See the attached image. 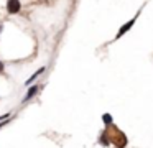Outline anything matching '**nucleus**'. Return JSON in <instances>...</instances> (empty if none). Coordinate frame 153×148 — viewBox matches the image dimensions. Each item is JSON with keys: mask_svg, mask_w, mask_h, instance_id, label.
I'll return each mask as SVG.
<instances>
[{"mask_svg": "<svg viewBox=\"0 0 153 148\" xmlns=\"http://www.w3.org/2000/svg\"><path fill=\"white\" fill-rule=\"evenodd\" d=\"M20 8H22L20 0H8V2H7L8 13H18V12H20Z\"/></svg>", "mask_w": 153, "mask_h": 148, "instance_id": "f03ea898", "label": "nucleus"}, {"mask_svg": "<svg viewBox=\"0 0 153 148\" xmlns=\"http://www.w3.org/2000/svg\"><path fill=\"white\" fill-rule=\"evenodd\" d=\"M138 15H140V12H138V13H137V15H135V16H133V18H132V20H130V22H128V23H125V25H123V26H122V28H120V30H119V33H117V36H115V38H117V39H119V38H120V36H123V35H125V33H127V31H128V30H130V28H132V26H133V25H135V22H137V18H138Z\"/></svg>", "mask_w": 153, "mask_h": 148, "instance_id": "f257e3e1", "label": "nucleus"}, {"mask_svg": "<svg viewBox=\"0 0 153 148\" xmlns=\"http://www.w3.org/2000/svg\"><path fill=\"white\" fill-rule=\"evenodd\" d=\"M8 117H10L8 114H5V115H0V122H2V120H5V118H8Z\"/></svg>", "mask_w": 153, "mask_h": 148, "instance_id": "0eeeda50", "label": "nucleus"}, {"mask_svg": "<svg viewBox=\"0 0 153 148\" xmlns=\"http://www.w3.org/2000/svg\"><path fill=\"white\" fill-rule=\"evenodd\" d=\"M0 31H2V25H0Z\"/></svg>", "mask_w": 153, "mask_h": 148, "instance_id": "1a4fd4ad", "label": "nucleus"}, {"mask_svg": "<svg viewBox=\"0 0 153 148\" xmlns=\"http://www.w3.org/2000/svg\"><path fill=\"white\" fill-rule=\"evenodd\" d=\"M43 72H45V68H40V69H38V71H36V72H35V74H33V76H31L30 79H27V82H25V86H30L31 82H33V81H35V79H36V77H38V76H40V74H43Z\"/></svg>", "mask_w": 153, "mask_h": 148, "instance_id": "20e7f679", "label": "nucleus"}, {"mask_svg": "<svg viewBox=\"0 0 153 148\" xmlns=\"http://www.w3.org/2000/svg\"><path fill=\"white\" fill-rule=\"evenodd\" d=\"M38 92V86H31L30 89L27 91V95L23 97V102H27V100H30L31 97H35V94Z\"/></svg>", "mask_w": 153, "mask_h": 148, "instance_id": "7ed1b4c3", "label": "nucleus"}, {"mask_svg": "<svg viewBox=\"0 0 153 148\" xmlns=\"http://www.w3.org/2000/svg\"><path fill=\"white\" fill-rule=\"evenodd\" d=\"M4 71V62H0V72Z\"/></svg>", "mask_w": 153, "mask_h": 148, "instance_id": "6e6552de", "label": "nucleus"}, {"mask_svg": "<svg viewBox=\"0 0 153 148\" xmlns=\"http://www.w3.org/2000/svg\"><path fill=\"white\" fill-rule=\"evenodd\" d=\"M102 120L105 122V125H112V122H114L112 117H110V114H104L102 115Z\"/></svg>", "mask_w": 153, "mask_h": 148, "instance_id": "39448f33", "label": "nucleus"}, {"mask_svg": "<svg viewBox=\"0 0 153 148\" xmlns=\"http://www.w3.org/2000/svg\"><path fill=\"white\" fill-rule=\"evenodd\" d=\"M8 118H10V117H8ZM8 118H5V120H2V122H0V128L4 127V125H7V123H8Z\"/></svg>", "mask_w": 153, "mask_h": 148, "instance_id": "423d86ee", "label": "nucleus"}]
</instances>
